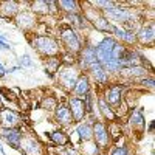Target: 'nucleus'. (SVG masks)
Here are the masks:
<instances>
[{"label":"nucleus","instance_id":"obj_32","mask_svg":"<svg viewBox=\"0 0 155 155\" xmlns=\"http://www.w3.org/2000/svg\"><path fill=\"white\" fill-rule=\"evenodd\" d=\"M0 48H2V50H9L11 47L5 42V39H0Z\"/></svg>","mask_w":155,"mask_h":155},{"label":"nucleus","instance_id":"obj_15","mask_svg":"<svg viewBox=\"0 0 155 155\" xmlns=\"http://www.w3.org/2000/svg\"><path fill=\"white\" fill-rule=\"evenodd\" d=\"M0 14L9 19L19 14V3L17 2H0Z\"/></svg>","mask_w":155,"mask_h":155},{"label":"nucleus","instance_id":"obj_36","mask_svg":"<svg viewBox=\"0 0 155 155\" xmlns=\"http://www.w3.org/2000/svg\"><path fill=\"white\" fill-rule=\"evenodd\" d=\"M0 39H5V37H3V36H0Z\"/></svg>","mask_w":155,"mask_h":155},{"label":"nucleus","instance_id":"obj_30","mask_svg":"<svg viewBox=\"0 0 155 155\" xmlns=\"http://www.w3.org/2000/svg\"><path fill=\"white\" fill-rule=\"evenodd\" d=\"M20 67H33V61H31L30 54H23L20 58Z\"/></svg>","mask_w":155,"mask_h":155},{"label":"nucleus","instance_id":"obj_24","mask_svg":"<svg viewBox=\"0 0 155 155\" xmlns=\"http://www.w3.org/2000/svg\"><path fill=\"white\" fill-rule=\"evenodd\" d=\"M59 65H61V61L58 58H48L45 61V71L50 76H53L56 71H59Z\"/></svg>","mask_w":155,"mask_h":155},{"label":"nucleus","instance_id":"obj_22","mask_svg":"<svg viewBox=\"0 0 155 155\" xmlns=\"http://www.w3.org/2000/svg\"><path fill=\"white\" fill-rule=\"evenodd\" d=\"M50 138H51V141H53V143H56V144H59V146H67V144L70 143V137H68L67 134L61 132V130L51 132V134H50Z\"/></svg>","mask_w":155,"mask_h":155},{"label":"nucleus","instance_id":"obj_28","mask_svg":"<svg viewBox=\"0 0 155 155\" xmlns=\"http://www.w3.org/2000/svg\"><path fill=\"white\" fill-rule=\"evenodd\" d=\"M56 107H58V101L53 96H47L42 101V109H45V110H54Z\"/></svg>","mask_w":155,"mask_h":155},{"label":"nucleus","instance_id":"obj_17","mask_svg":"<svg viewBox=\"0 0 155 155\" xmlns=\"http://www.w3.org/2000/svg\"><path fill=\"white\" fill-rule=\"evenodd\" d=\"M54 118H56V121L61 123V124H70V123L73 121L71 113H70V109H68L67 106H64V104H61V106H58V107L54 109Z\"/></svg>","mask_w":155,"mask_h":155},{"label":"nucleus","instance_id":"obj_7","mask_svg":"<svg viewBox=\"0 0 155 155\" xmlns=\"http://www.w3.org/2000/svg\"><path fill=\"white\" fill-rule=\"evenodd\" d=\"M95 62H98L96 59V47L93 45H87L79 51V65L81 68L88 70L90 65H93Z\"/></svg>","mask_w":155,"mask_h":155},{"label":"nucleus","instance_id":"obj_11","mask_svg":"<svg viewBox=\"0 0 155 155\" xmlns=\"http://www.w3.org/2000/svg\"><path fill=\"white\" fill-rule=\"evenodd\" d=\"M123 85L121 84H115V85H110L106 92V102L110 106H116L121 102V98H123Z\"/></svg>","mask_w":155,"mask_h":155},{"label":"nucleus","instance_id":"obj_4","mask_svg":"<svg viewBox=\"0 0 155 155\" xmlns=\"http://www.w3.org/2000/svg\"><path fill=\"white\" fill-rule=\"evenodd\" d=\"M79 70H78L76 67H71V65H67L64 67L62 70H59V82L62 87L65 88H73L78 78H79Z\"/></svg>","mask_w":155,"mask_h":155},{"label":"nucleus","instance_id":"obj_13","mask_svg":"<svg viewBox=\"0 0 155 155\" xmlns=\"http://www.w3.org/2000/svg\"><path fill=\"white\" fill-rule=\"evenodd\" d=\"M88 71H90V74L93 76V79L98 84H107L109 82V73L101 67L99 62H95L93 65H90L88 67Z\"/></svg>","mask_w":155,"mask_h":155},{"label":"nucleus","instance_id":"obj_6","mask_svg":"<svg viewBox=\"0 0 155 155\" xmlns=\"http://www.w3.org/2000/svg\"><path fill=\"white\" fill-rule=\"evenodd\" d=\"M68 109H70V113H71V118L74 121H82L85 113H87L85 101L81 99V98H76V96L68 99Z\"/></svg>","mask_w":155,"mask_h":155},{"label":"nucleus","instance_id":"obj_12","mask_svg":"<svg viewBox=\"0 0 155 155\" xmlns=\"http://www.w3.org/2000/svg\"><path fill=\"white\" fill-rule=\"evenodd\" d=\"M73 90H74V93L78 95L76 98H81V99H82V96L85 98L90 93V78L87 74H79Z\"/></svg>","mask_w":155,"mask_h":155},{"label":"nucleus","instance_id":"obj_18","mask_svg":"<svg viewBox=\"0 0 155 155\" xmlns=\"http://www.w3.org/2000/svg\"><path fill=\"white\" fill-rule=\"evenodd\" d=\"M135 37H137L143 45L152 44V41H153V23H149L147 27H143V28L138 31V34H137Z\"/></svg>","mask_w":155,"mask_h":155},{"label":"nucleus","instance_id":"obj_33","mask_svg":"<svg viewBox=\"0 0 155 155\" xmlns=\"http://www.w3.org/2000/svg\"><path fill=\"white\" fill-rule=\"evenodd\" d=\"M141 84H144V85L147 84V85L152 88V87H153V79H152V78H150V79H143V82H141Z\"/></svg>","mask_w":155,"mask_h":155},{"label":"nucleus","instance_id":"obj_21","mask_svg":"<svg viewBox=\"0 0 155 155\" xmlns=\"http://www.w3.org/2000/svg\"><path fill=\"white\" fill-rule=\"evenodd\" d=\"M78 134H79V138L82 141H88L93 138V127L88 123H82L78 126Z\"/></svg>","mask_w":155,"mask_h":155},{"label":"nucleus","instance_id":"obj_16","mask_svg":"<svg viewBox=\"0 0 155 155\" xmlns=\"http://www.w3.org/2000/svg\"><path fill=\"white\" fill-rule=\"evenodd\" d=\"M110 31H112L116 37H118V39H121L123 42H126V44H134V42L137 41L135 34H134L132 31H127L126 28H120V27H116V25H112Z\"/></svg>","mask_w":155,"mask_h":155},{"label":"nucleus","instance_id":"obj_31","mask_svg":"<svg viewBox=\"0 0 155 155\" xmlns=\"http://www.w3.org/2000/svg\"><path fill=\"white\" fill-rule=\"evenodd\" d=\"M112 155H127V150H126V147H118L112 152Z\"/></svg>","mask_w":155,"mask_h":155},{"label":"nucleus","instance_id":"obj_1","mask_svg":"<svg viewBox=\"0 0 155 155\" xmlns=\"http://www.w3.org/2000/svg\"><path fill=\"white\" fill-rule=\"evenodd\" d=\"M126 48L112 37H104L96 47V59L107 73H118L123 70V56Z\"/></svg>","mask_w":155,"mask_h":155},{"label":"nucleus","instance_id":"obj_34","mask_svg":"<svg viewBox=\"0 0 155 155\" xmlns=\"http://www.w3.org/2000/svg\"><path fill=\"white\" fill-rule=\"evenodd\" d=\"M5 73H6V70H5L2 65H0V78H2V76H5Z\"/></svg>","mask_w":155,"mask_h":155},{"label":"nucleus","instance_id":"obj_26","mask_svg":"<svg viewBox=\"0 0 155 155\" xmlns=\"http://www.w3.org/2000/svg\"><path fill=\"white\" fill-rule=\"evenodd\" d=\"M93 25L99 31H110V28H112V25L109 23V20L106 17H96V19H93Z\"/></svg>","mask_w":155,"mask_h":155},{"label":"nucleus","instance_id":"obj_5","mask_svg":"<svg viewBox=\"0 0 155 155\" xmlns=\"http://www.w3.org/2000/svg\"><path fill=\"white\" fill-rule=\"evenodd\" d=\"M22 123V118L11 109L0 110V129H17Z\"/></svg>","mask_w":155,"mask_h":155},{"label":"nucleus","instance_id":"obj_14","mask_svg":"<svg viewBox=\"0 0 155 155\" xmlns=\"http://www.w3.org/2000/svg\"><path fill=\"white\" fill-rule=\"evenodd\" d=\"M16 23L17 27H20L22 30H28V28H33L34 23H36V17L33 12H28V11H22L17 14L16 17Z\"/></svg>","mask_w":155,"mask_h":155},{"label":"nucleus","instance_id":"obj_19","mask_svg":"<svg viewBox=\"0 0 155 155\" xmlns=\"http://www.w3.org/2000/svg\"><path fill=\"white\" fill-rule=\"evenodd\" d=\"M54 5H56L54 2H44V0H39V2L31 3V11H33V14L34 12H37V14H48L50 8H53Z\"/></svg>","mask_w":155,"mask_h":155},{"label":"nucleus","instance_id":"obj_3","mask_svg":"<svg viewBox=\"0 0 155 155\" xmlns=\"http://www.w3.org/2000/svg\"><path fill=\"white\" fill-rule=\"evenodd\" d=\"M61 41H62L64 47L67 48V51H70L71 54H78L82 50L79 36L71 28H62L61 30Z\"/></svg>","mask_w":155,"mask_h":155},{"label":"nucleus","instance_id":"obj_8","mask_svg":"<svg viewBox=\"0 0 155 155\" xmlns=\"http://www.w3.org/2000/svg\"><path fill=\"white\" fill-rule=\"evenodd\" d=\"M106 16L110 19V20H115V22H130L134 19V12L127 8H110V9H106Z\"/></svg>","mask_w":155,"mask_h":155},{"label":"nucleus","instance_id":"obj_25","mask_svg":"<svg viewBox=\"0 0 155 155\" xmlns=\"http://www.w3.org/2000/svg\"><path fill=\"white\" fill-rule=\"evenodd\" d=\"M23 150H25L27 155H39V153H41V147H39V144L36 143V141H33V140L25 141Z\"/></svg>","mask_w":155,"mask_h":155},{"label":"nucleus","instance_id":"obj_27","mask_svg":"<svg viewBox=\"0 0 155 155\" xmlns=\"http://www.w3.org/2000/svg\"><path fill=\"white\" fill-rule=\"evenodd\" d=\"M99 110L102 112V115H104L107 120H110V121H113V120H115V115H113L112 109L109 107V104H107V102H106L104 99H99Z\"/></svg>","mask_w":155,"mask_h":155},{"label":"nucleus","instance_id":"obj_35","mask_svg":"<svg viewBox=\"0 0 155 155\" xmlns=\"http://www.w3.org/2000/svg\"><path fill=\"white\" fill-rule=\"evenodd\" d=\"M0 152L3 153V146H2V143H0Z\"/></svg>","mask_w":155,"mask_h":155},{"label":"nucleus","instance_id":"obj_2","mask_svg":"<svg viewBox=\"0 0 155 155\" xmlns=\"http://www.w3.org/2000/svg\"><path fill=\"white\" fill-rule=\"evenodd\" d=\"M31 45L33 48H36L37 53H41L45 58H58V54L61 53L59 44L50 36H42V34L34 36L31 39Z\"/></svg>","mask_w":155,"mask_h":155},{"label":"nucleus","instance_id":"obj_29","mask_svg":"<svg viewBox=\"0 0 155 155\" xmlns=\"http://www.w3.org/2000/svg\"><path fill=\"white\" fill-rule=\"evenodd\" d=\"M95 8H102V9H110V8H113L115 6V2H90Z\"/></svg>","mask_w":155,"mask_h":155},{"label":"nucleus","instance_id":"obj_20","mask_svg":"<svg viewBox=\"0 0 155 155\" xmlns=\"http://www.w3.org/2000/svg\"><path fill=\"white\" fill-rule=\"evenodd\" d=\"M130 124H132L134 129H138V130H143V129H144L146 123H144L143 110H141V109H137V110L132 113V116H130Z\"/></svg>","mask_w":155,"mask_h":155},{"label":"nucleus","instance_id":"obj_23","mask_svg":"<svg viewBox=\"0 0 155 155\" xmlns=\"http://www.w3.org/2000/svg\"><path fill=\"white\" fill-rule=\"evenodd\" d=\"M58 6H61L65 12H71V14H76L78 11H79V3L78 2H71V0H61V2L56 3Z\"/></svg>","mask_w":155,"mask_h":155},{"label":"nucleus","instance_id":"obj_10","mask_svg":"<svg viewBox=\"0 0 155 155\" xmlns=\"http://www.w3.org/2000/svg\"><path fill=\"white\" fill-rule=\"evenodd\" d=\"M0 135L14 149H19V146L22 143V130L20 129H0Z\"/></svg>","mask_w":155,"mask_h":155},{"label":"nucleus","instance_id":"obj_9","mask_svg":"<svg viewBox=\"0 0 155 155\" xmlns=\"http://www.w3.org/2000/svg\"><path fill=\"white\" fill-rule=\"evenodd\" d=\"M93 138H95V144L99 147H107L109 146V132L104 123H95L93 126Z\"/></svg>","mask_w":155,"mask_h":155}]
</instances>
